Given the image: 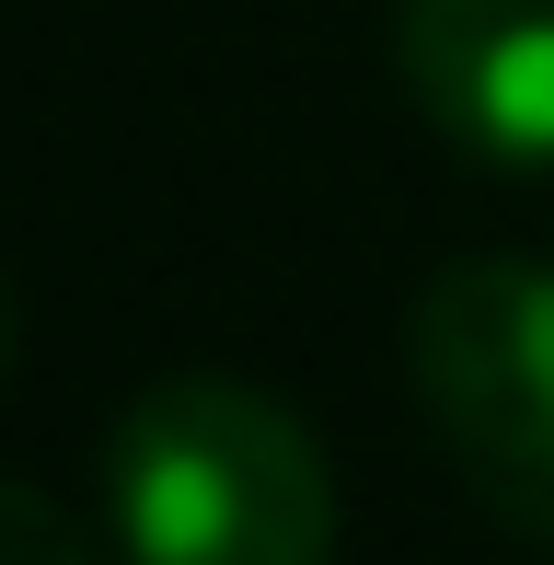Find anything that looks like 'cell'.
I'll return each mask as SVG.
<instances>
[{
  "label": "cell",
  "instance_id": "6da1fadb",
  "mask_svg": "<svg viewBox=\"0 0 554 565\" xmlns=\"http://www.w3.org/2000/svg\"><path fill=\"white\" fill-rule=\"evenodd\" d=\"M105 508L128 565H335V473L312 427L232 370H173L116 416Z\"/></svg>",
  "mask_w": 554,
  "mask_h": 565
},
{
  "label": "cell",
  "instance_id": "7a4b0ae2",
  "mask_svg": "<svg viewBox=\"0 0 554 565\" xmlns=\"http://www.w3.org/2000/svg\"><path fill=\"white\" fill-rule=\"evenodd\" d=\"M416 404L473 473V497L520 531H554V266L473 254L416 300Z\"/></svg>",
  "mask_w": 554,
  "mask_h": 565
},
{
  "label": "cell",
  "instance_id": "3957f363",
  "mask_svg": "<svg viewBox=\"0 0 554 565\" xmlns=\"http://www.w3.org/2000/svg\"><path fill=\"white\" fill-rule=\"evenodd\" d=\"M393 58L439 139L486 162H554V0H405Z\"/></svg>",
  "mask_w": 554,
  "mask_h": 565
},
{
  "label": "cell",
  "instance_id": "277c9868",
  "mask_svg": "<svg viewBox=\"0 0 554 565\" xmlns=\"http://www.w3.org/2000/svg\"><path fill=\"white\" fill-rule=\"evenodd\" d=\"M0 565H93L82 531H70V508H46L35 484L0 473Z\"/></svg>",
  "mask_w": 554,
  "mask_h": 565
},
{
  "label": "cell",
  "instance_id": "5b68a950",
  "mask_svg": "<svg viewBox=\"0 0 554 565\" xmlns=\"http://www.w3.org/2000/svg\"><path fill=\"white\" fill-rule=\"evenodd\" d=\"M0 381H12V289H0Z\"/></svg>",
  "mask_w": 554,
  "mask_h": 565
}]
</instances>
